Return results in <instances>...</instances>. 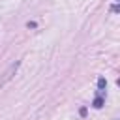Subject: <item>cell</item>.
Listing matches in <instances>:
<instances>
[{
  "label": "cell",
  "instance_id": "6da1fadb",
  "mask_svg": "<svg viewBox=\"0 0 120 120\" xmlns=\"http://www.w3.org/2000/svg\"><path fill=\"white\" fill-rule=\"evenodd\" d=\"M19 66H21V62L17 60V62H13V64H11V66H9V68L4 71V77L0 79V86H4V84H6V82H8V81H9L13 75H15V71L19 69Z\"/></svg>",
  "mask_w": 120,
  "mask_h": 120
},
{
  "label": "cell",
  "instance_id": "3957f363",
  "mask_svg": "<svg viewBox=\"0 0 120 120\" xmlns=\"http://www.w3.org/2000/svg\"><path fill=\"white\" fill-rule=\"evenodd\" d=\"M98 86H99V88H103V86H105V79H103V77L98 81Z\"/></svg>",
  "mask_w": 120,
  "mask_h": 120
},
{
  "label": "cell",
  "instance_id": "7a4b0ae2",
  "mask_svg": "<svg viewBox=\"0 0 120 120\" xmlns=\"http://www.w3.org/2000/svg\"><path fill=\"white\" fill-rule=\"evenodd\" d=\"M101 105H103V99H101V98H96V99H94V107H96V109H99Z\"/></svg>",
  "mask_w": 120,
  "mask_h": 120
}]
</instances>
